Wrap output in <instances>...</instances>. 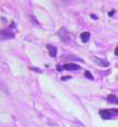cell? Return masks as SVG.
I'll return each mask as SVG.
<instances>
[{
    "mask_svg": "<svg viewBox=\"0 0 118 127\" xmlns=\"http://www.w3.org/2000/svg\"><path fill=\"white\" fill-rule=\"evenodd\" d=\"M79 37H80L82 42L87 43V42H89V40L90 39V33L88 32H84L80 34Z\"/></svg>",
    "mask_w": 118,
    "mask_h": 127,
    "instance_id": "cell-7",
    "label": "cell"
},
{
    "mask_svg": "<svg viewBox=\"0 0 118 127\" xmlns=\"http://www.w3.org/2000/svg\"><path fill=\"white\" fill-rule=\"evenodd\" d=\"M107 102H109L110 103H116L117 97L114 94H110L107 96Z\"/></svg>",
    "mask_w": 118,
    "mask_h": 127,
    "instance_id": "cell-8",
    "label": "cell"
},
{
    "mask_svg": "<svg viewBox=\"0 0 118 127\" xmlns=\"http://www.w3.org/2000/svg\"><path fill=\"white\" fill-rule=\"evenodd\" d=\"M62 68L67 70V71H74V70H79L81 68V67L75 63H67L65 64L62 66Z\"/></svg>",
    "mask_w": 118,
    "mask_h": 127,
    "instance_id": "cell-5",
    "label": "cell"
},
{
    "mask_svg": "<svg viewBox=\"0 0 118 127\" xmlns=\"http://www.w3.org/2000/svg\"><path fill=\"white\" fill-rule=\"evenodd\" d=\"M91 17H93L94 20H97V19H98V17H97V16L94 15H91Z\"/></svg>",
    "mask_w": 118,
    "mask_h": 127,
    "instance_id": "cell-13",
    "label": "cell"
},
{
    "mask_svg": "<svg viewBox=\"0 0 118 127\" xmlns=\"http://www.w3.org/2000/svg\"><path fill=\"white\" fill-rule=\"evenodd\" d=\"M84 76H85L87 78L89 79V80H94V77H93L92 74L89 70H85V71H84Z\"/></svg>",
    "mask_w": 118,
    "mask_h": 127,
    "instance_id": "cell-9",
    "label": "cell"
},
{
    "mask_svg": "<svg viewBox=\"0 0 118 127\" xmlns=\"http://www.w3.org/2000/svg\"><path fill=\"white\" fill-rule=\"evenodd\" d=\"M57 35H59V38L61 39V40L66 43V44H69L71 41V38L69 36V34L67 31V30H66L64 27H62L59 30Z\"/></svg>",
    "mask_w": 118,
    "mask_h": 127,
    "instance_id": "cell-2",
    "label": "cell"
},
{
    "mask_svg": "<svg viewBox=\"0 0 118 127\" xmlns=\"http://www.w3.org/2000/svg\"><path fill=\"white\" fill-rule=\"evenodd\" d=\"M114 12H115V10H112V11L109 12V13H108V15H109V17H112V16L114 15Z\"/></svg>",
    "mask_w": 118,
    "mask_h": 127,
    "instance_id": "cell-11",
    "label": "cell"
},
{
    "mask_svg": "<svg viewBox=\"0 0 118 127\" xmlns=\"http://www.w3.org/2000/svg\"><path fill=\"white\" fill-rule=\"evenodd\" d=\"M71 78H72L71 76H69V75H68V76H66V75H65V76L62 77V78H61V80H63V81H65V80H68V79H70Z\"/></svg>",
    "mask_w": 118,
    "mask_h": 127,
    "instance_id": "cell-10",
    "label": "cell"
},
{
    "mask_svg": "<svg viewBox=\"0 0 118 127\" xmlns=\"http://www.w3.org/2000/svg\"><path fill=\"white\" fill-rule=\"evenodd\" d=\"M15 37V32L10 30V29H6V30H1V40H9V39H12Z\"/></svg>",
    "mask_w": 118,
    "mask_h": 127,
    "instance_id": "cell-3",
    "label": "cell"
},
{
    "mask_svg": "<svg viewBox=\"0 0 118 127\" xmlns=\"http://www.w3.org/2000/svg\"><path fill=\"white\" fill-rule=\"evenodd\" d=\"M92 60L99 66L100 67H103V68H106L109 66V63L104 58H99L98 57L96 56H92Z\"/></svg>",
    "mask_w": 118,
    "mask_h": 127,
    "instance_id": "cell-4",
    "label": "cell"
},
{
    "mask_svg": "<svg viewBox=\"0 0 118 127\" xmlns=\"http://www.w3.org/2000/svg\"><path fill=\"white\" fill-rule=\"evenodd\" d=\"M46 48L49 51V55L52 58H56L57 54V48L50 44H47L46 45Z\"/></svg>",
    "mask_w": 118,
    "mask_h": 127,
    "instance_id": "cell-6",
    "label": "cell"
},
{
    "mask_svg": "<svg viewBox=\"0 0 118 127\" xmlns=\"http://www.w3.org/2000/svg\"><path fill=\"white\" fill-rule=\"evenodd\" d=\"M99 114L104 120H109L118 115V108L102 109L99 111Z\"/></svg>",
    "mask_w": 118,
    "mask_h": 127,
    "instance_id": "cell-1",
    "label": "cell"
},
{
    "mask_svg": "<svg viewBox=\"0 0 118 127\" xmlns=\"http://www.w3.org/2000/svg\"><path fill=\"white\" fill-rule=\"evenodd\" d=\"M114 55H115L118 56V46H117V47H116V48L114 49Z\"/></svg>",
    "mask_w": 118,
    "mask_h": 127,
    "instance_id": "cell-12",
    "label": "cell"
},
{
    "mask_svg": "<svg viewBox=\"0 0 118 127\" xmlns=\"http://www.w3.org/2000/svg\"><path fill=\"white\" fill-rule=\"evenodd\" d=\"M116 103L118 104V98H117V101H116Z\"/></svg>",
    "mask_w": 118,
    "mask_h": 127,
    "instance_id": "cell-14",
    "label": "cell"
}]
</instances>
